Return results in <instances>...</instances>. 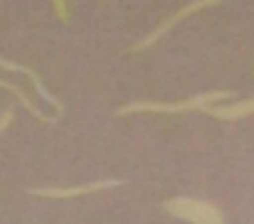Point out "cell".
I'll return each instance as SVG.
<instances>
[{"label": "cell", "instance_id": "1", "mask_svg": "<svg viewBox=\"0 0 254 224\" xmlns=\"http://www.w3.org/2000/svg\"><path fill=\"white\" fill-rule=\"evenodd\" d=\"M232 91L220 89V91H202L192 94L190 99L175 101V104H161V101H133L126 106L116 109V116H128V113H188V111H205L207 106H217V101L230 99Z\"/></svg>", "mask_w": 254, "mask_h": 224}, {"label": "cell", "instance_id": "2", "mask_svg": "<svg viewBox=\"0 0 254 224\" xmlns=\"http://www.w3.org/2000/svg\"><path fill=\"white\" fill-rule=\"evenodd\" d=\"M173 217L185 220L190 224H225V215L220 207H215L207 200H195V197H173L163 205Z\"/></svg>", "mask_w": 254, "mask_h": 224}, {"label": "cell", "instance_id": "3", "mask_svg": "<svg viewBox=\"0 0 254 224\" xmlns=\"http://www.w3.org/2000/svg\"><path fill=\"white\" fill-rule=\"evenodd\" d=\"M212 5H217V2H215V0H192V2L183 5V7L178 10V12H173L170 17H166V20H163V22H161V25H158L156 30H151V32H148V35H146L143 40H138V42H136V45H133V47H131L128 52H143V50L153 47V45H156V42H158V40H161L163 35H168L170 30H173V27H175L178 22H183V20H185L188 15H195L197 10H202V7H212Z\"/></svg>", "mask_w": 254, "mask_h": 224}, {"label": "cell", "instance_id": "4", "mask_svg": "<svg viewBox=\"0 0 254 224\" xmlns=\"http://www.w3.org/2000/svg\"><path fill=\"white\" fill-rule=\"evenodd\" d=\"M124 185V180H96V182H86L79 187H35L27 190L32 197H52V200H67V197H82V195H91V192H101L109 187H119Z\"/></svg>", "mask_w": 254, "mask_h": 224}, {"label": "cell", "instance_id": "5", "mask_svg": "<svg viewBox=\"0 0 254 224\" xmlns=\"http://www.w3.org/2000/svg\"><path fill=\"white\" fill-rule=\"evenodd\" d=\"M0 67H2L5 72H17V74H25L27 79H30V81H32V86L37 89V94H40V96H42L45 101H50V104H52L55 109H57V118H60V116L64 113V104H62V101H60L57 96H52V94L47 91V86L42 84V79H40V76L35 74V69H30V67H25V64H15V62H7V59H2V57H0Z\"/></svg>", "mask_w": 254, "mask_h": 224}, {"label": "cell", "instance_id": "6", "mask_svg": "<svg viewBox=\"0 0 254 224\" xmlns=\"http://www.w3.org/2000/svg\"><path fill=\"white\" fill-rule=\"evenodd\" d=\"M202 113L215 116L220 121H242V118H247V116L254 113V96L252 99H245V101H237L232 106H207Z\"/></svg>", "mask_w": 254, "mask_h": 224}, {"label": "cell", "instance_id": "7", "mask_svg": "<svg viewBox=\"0 0 254 224\" xmlns=\"http://www.w3.org/2000/svg\"><path fill=\"white\" fill-rule=\"evenodd\" d=\"M0 86H2V89H7V91H12V94L17 96V101H20V104H22V106H25V109H27V111H30V113L37 118V121H42V123H55L52 118H47V116H45V113H42V111H40V109L32 104V99L27 96V91H25L22 86H17V84H12V81H7V79H2V76H0Z\"/></svg>", "mask_w": 254, "mask_h": 224}, {"label": "cell", "instance_id": "8", "mask_svg": "<svg viewBox=\"0 0 254 224\" xmlns=\"http://www.w3.org/2000/svg\"><path fill=\"white\" fill-rule=\"evenodd\" d=\"M12 116H15V109H12V106H7V109L0 113V133H5V128L12 123Z\"/></svg>", "mask_w": 254, "mask_h": 224}]
</instances>
